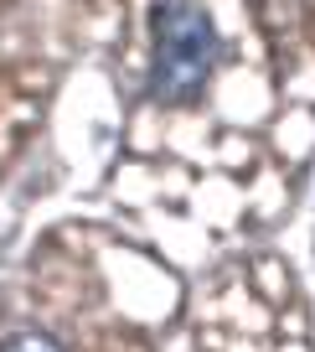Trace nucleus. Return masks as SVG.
<instances>
[{
    "mask_svg": "<svg viewBox=\"0 0 315 352\" xmlns=\"http://www.w3.org/2000/svg\"><path fill=\"white\" fill-rule=\"evenodd\" d=\"M212 57H218V36H212V21L202 16V6L176 0L155 16L150 88L161 99H191L212 73Z\"/></svg>",
    "mask_w": 315,
    "mask_h": 352,
    "instance_id": "f257e3e1",
    "label": "nucleus"
},
{
    "mask_svg": "<svg viewBox=\"0 0 315 352\" xmlns=\"http://www.w3.org/2000/svg\"><path fill=\"white\" fill-rule=\"evenodd\" d=\"M0 352H62V347H57V337H47V331H21V337H11Z\"/></svg>",
    "mask_w": 315,
    "mask_h": 352,
    "instance_id": "f03ea898",
    "label": "nucleus"
}]
</instances>
